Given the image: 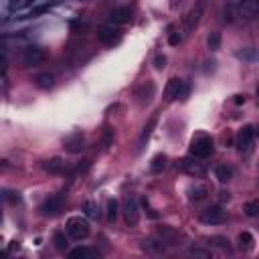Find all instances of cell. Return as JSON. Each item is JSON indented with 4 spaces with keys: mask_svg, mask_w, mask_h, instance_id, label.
<instances>
[{
    "mask_svg": "<svg viewBox=\"0 0 259 259\" xmlns=\"http://www.w3.org/2000/svg\"><path fill=\"white\" fill-rule=\"evenodd\" d=\"M65 231H67V235H69L71 239L83 241V239H87L91 227H89V221H87L85 217H71V219H67Z\"/></svg>",
    "mask_w": 259,
    "mask_h": 259,
    "instance_id": "1",
    "label": "cell"
},
{
    "mask_svg": "<svg viewBox=\"0 0 259 259\" xmlns=\"http://www.w3.org/2000/svg\"><path fill=\"white\" fill-rule=\"evenodd\" d=\"M123 219L127 223V227H136L140 223V207H138V199L127 195L123 199Z\"/></svg>",
    "mask_w": 259,
    "mask_h": 259,
    "instance_id": "2",
    "label": "cell"
},
{
    "mask_svg": "<svg viewBox=\"0 0 259 259\" xmlns=\"http://www.w3.org/2000/svg\"><path fill=\"white\" fill-rule=\"evenodd\" d=\"M190 154L197 158H207L213 154V140L209 136H197L190 142Z\"/></svg>",
    "mask_w": 259,
    "mask_h": 259,
    "instance_id": "3",
    "label": "cell"
},
{
    "mask_svg": "<svg viewBox=\"0 0 259 259\" xmlns=\"http://www.w3.org/2000/svg\"><path fill=\"white\" fill-rule=\"evenodd\" d=\"M97 41L99 43H103V45H113V43H117L119 41V29H117V25H113V23H107V25H101V27H97Z\"/></svg>",
    "mask_w": 259,
    "mask_h": 259,
    "instance_id": "4",
    "label": "cell"
},
{
    "mask_svg": "<svg viewBox=\"0 0 259 259\" xmlns=\"http://www.w3.org/2000/svg\"><path fill=\"white\" fill-rule=\"evenodd\" d=\"M63 203H65V197L63 195H55L51 199H47L43 205H41V213L45 217H55L63 211Z\"/></svg>",
    "mask_w": 259,
    "mask_h": 259,
    "instance_id": "5",
    "label": "cell"
},
{
    "mask_svg": "<svg viewBox=\"0 0 259 259\" xmlns=\"http://www.w3.org/2000/svg\"><path fill=\"white\" fill-rule=\"evenodd\" d=\"M225 221H227V215L221 207H211L201 213V223L205 225H223Z\"/></svg>",
    "mask_w": 259,
    "mask_h": 259,
    "instance_id": "6",
    "label": "cell"
},
{
    "mask_svg": "<svg viewBox=\"0 0 259 259\" xmlns=\"http://www.w3.org/2000/svg\"><path fill=\"white\" fill-rule=\"evenodd\" d=\"M45 59H47V53H45V49H41V47H27L25 53H23V63L29 65V67L41 65Z\"/></svg>",
    "mask_w": 259,
    "mask_h": 259,
    "instance_id": "7",
    "label": "cell"
},
{
    "mask_svg": "<svg viewBox=\"0 0 259 259\" xmlns=\"http://www.w3.org/2000/svg\"><path fill=\"white\" fill-rule=\"evenodd\" d=\"M180 168L188 174V176H195V178H199V176H203L207 170H205V166H203V162H199V158L195 156V158H184L182 162H180Z\"/></svg>",
    "mask_w": 259,
    "mask_h": 259,
    "instance_id": "8",
    "label": "cell"
},
{
    "mask_svg": "<svg viewBox=\"0 0 259 259\" xmlns=\"http://www.w3.org/2000/svg\"><path fill=\"white\" fill-rule=\"evenodd\" d=\"M142 251H146L148 255H162L164 249H166V243L160 239V237H148L142 241Z\"/></svg>",
    "mask_w": 259,
    "mask_h": 259,
    "instance_id": "9",
    "label": "cell"
},
{
    "mask_svg": "<svg viewBox=\"0 0 259 259\" xmlns=\"http://www.w3.org/2000/svg\"><path fill=\"white\" fill-rule=\"evenodd\" d=\"M182 85H184V81H180L178 77H172V79L166 83V87H164V99H166V101L178 99V97H180V91H182Z\"/></svg>",
    "mask_w": 259,
    "mask_h": 259,
    "instance_id": "10",
    "label": "cell"
},
{
    "mask_svg": "<svg viewBox=\"0 0 259 259\" xmlns=\"http://www.w3.org/2000/svg\"><path fill=\"white\" fill-rule=\"evenodd\" d=\"M130 21H132V11H130L127 7H119V9H113L109 13V23L113 25H127Z\"/></svg>",
    "mask_w": 259,
    "mask_h": 259,
    "instance_id": "11",
    "label": "cell"
},
{
    "mask_svg": "<svg viewBox=\"0 0 259 259\" xmlns=\"http://www.w3.org/2000/svg\"><path fill=\"white\" fill-rule=\"evenodd\" d=\"M154 93H156V87H154V83H152V81H146V83H142V85L138 87V91H136L138 103H140V105H146V103H150V101H152V97H154Z\"/></svg>",
    "mask_w": 259,
    "mask_h": 259,
    "instance_id": "12",
    "label": "cell"
},
{
    "mask_svg": "<svg viewBox=\"0 0 259 259\" xmlns=\"http://www.w3.org/2000/svg\"><path fill=\"white\" fill-rule=\"evenodd\" d=\"M156 237H160L166 245H174L180 239V233L174 227H170V225H160L158 231H156Z\"/></svg>",
    "mask_w": 259,
    "mask_h": 259,
    "instance_id": "13",
    "label": "cell"
},
{
    "mask_svg": "<svg viewBox=\"0 0 259 259\" xmlns=\"http://www.w3.org/2000/svg\"><path fill=\"white\" fill-rule=\"evenodd\" d=\"M253 127L251 125H245L241 132H239V136H237V148L243 152V150H249L251 148V142H253Z\"/></svg>",
    "mask_w": 259,
    "mask_h": 259,
    "instance_id": "14",
    "label": "cell"
},
{
    "mask_svg": "<svg viewBox=\"0 0 259 259\" xmlns=\"http://www.w3.org/2000/svg\"><path fill=\"white\" fill-rule=\"evenodd\" d=\"M83 148H85V138H83V134H73V136H69V138L65 140V150L71 152V154H79Z\"/></svg>",
    "mask_w": 259,
    "mask_h": 259,
    "instance_id": "15",
    "label": "cell"
},
{
    "mask_svg": "<svg viewBox=\"0 0 259 259\" xmlns=\"http://www.w3.org/2000/svg\"><path fill=\"white\" fill-rule=\"evenodd\" d=\"M237 11L241 19H251L259 13V0H243V5Z\"/></svg>",
    "mask_w": 259,
    "mask_h": 259,
    "instance_id": "16",
    "label": "cell"
},
{
    "mask_svg": "<svg viewBox=\"0 0 259 259\" xmlns=\"http://www.w3.org/2000/svg\"><path fill=\"white\" fill-rule=\"evenodd\" d=\"M237 59H241L243 63H259V49L257 47H243L237 53Z\"/></svg>",
    "mask_w": 259,
    "mask_h": 259,
    "instance_id": "17",
    "label": "cell"
},
{
    "mask_svg": "<svg viewBox=\"0 0 259 259\" xmlns=\"http://www.w3.org/2000/svg\"><path fill=\"white\" fill-rule=\"evenodd\" d=\"M43 170H45V172H49V174H61V172L65 170V160H63V158H59V156L49 158V160H45V162H43Z\"/></svg>",
    "mask_w": 259,
    "mask_h": 259,
    "instance_id": "18",
    "label": "cell"
},
{
    "mask_svg": "<svg viewBox=\"0 0 259 259\" xmlns=\"http://www.w3.org/2000/svg\"><path fill=\"white\" fill-rule=\"evenodd\" d=\"M156 123H158V111L150 115L148 123H146L144 130H142V134H140V148H144V144L150 140V136H152V132H154V127H156Z\"/></svg>",
    "mask_w": 259,
    "mask_h": 259,
    "instance_id": "19",
    "label": "cell"
},
{
    "mask_svg": "<svg viewBox=\"0 0 259 259\" xmlns=\"http://www.w3.org/2000/svg\"><path fill=\"white\" fill-rule=\"evenodd\" d=\"M35 85L39 87V89H43V91H49V89H53L55 87V75L53 73H39L37 77H35Z\"/></svg>",
    "mask_w": 259,
    "mask_h": 259,
    "instance_id": "20",
    "label": "cell"
},
{
    "mask_svg": "<svg viewBox=\"0 0 259 259\" xmlns=\"http://www.w3.org/2000/svg\"><path fill=\"white\" fill-rule=\"evenodd\" d=\"M203 13H205V0H199L197 7L190 11V15H188V19H186V27H188V29H192V27H195V25L201 21Z\"/></svg>",
    "mask_w": 259,
    "mask_h": 259,
    "instance_id": "21",
    "label": "cell"
},
{
    "mask_svg": "<svg viewBox=\"0 0 259 259\" xmlns=\"http://www.w3.org/2000/svg\"><path fill=\"white\" fill-rule=\"evenodd\" d=\"M166 162H168L166 154H156V156L152 158V162H150V170H152L154 174H158V172H162V170L166 168Z\"/></svg>",
    "mask_w": 259,
    "mask_h": 259,
    "instance_id": "22",
    "label": "cell"
},
{
    "mask_svg": "<svg viewBox=\"0 0 259 259\" xmlns=\"http://www.w3.org/2000/svg\"><path fill=\"white\" fill-rule=\"evenodd\" d=\"M207 195H209V190L203 184H195V186L188 188V199L190 201H203Z\"/></svg>",
    "mask_w": 259,
    "mask_h": 259,
    "instance_id": "23",
    "label": "cell"
},
{
    "mask_svg": "<svg viewBox=\"0 0 259 259\" xmlns=\"http://www.w3.org/2000/svg\"><path fill=\"white\" fill-rule=\"evenodd\" d=\"M69 257L71 259H87V257H95V253L89 247H77V249L69 251Z\"/></svg>",
    "mask_w": 259,
    "mask_h": 259,
    "instance_id": "24",
    "label": "cell"
},
{
    "mask_svg": "<svg viewBox=\"0 0 259 259\" xmlns=\"http://www.w3.org/2000/svg\"><path fill=\"white\" fill-rule=\"evenodd\" d=\"M117 213H119V203H117L115 199H109V201H107V221H109V223H115Z\"/></svg>",
    "mask_w": 259,
    "mask_h": 259,
    "instance_id": "25",
    "label": "cell"
},
{
    "mask_svg": "<svg viewBox=\"0 0 259 259\" xmlns=\"http://www.w3.org/2000/svg\"><path fill=\"white\" fill-rule=\"evenodd\" d=\"M211 247H217V249H229V239L223 237V235H213L207 239Z\"/></svg>",
    "mask_w": 259,
    "mask_h": 259,
    "instance_id": "26",
    "label": "cell"
},
{
    "mask_svg": "<svg viewBox=\"0 0 259 259\" xmlns=\"http://www.w3.org/2000/svg\"><path fill=\"white\" fill-rule=\"evenodd\" d=\"M83 211H85V217H87V219H97V217H99V207H97V203H93V201H85Z\"/></svg>",
    "mask_w": 259,
    "mask_h": 259,
    "instance_id": "27",
    "label": "cell"
},
{
    "mask_svg": "<svg viewBox=\"0 0 259 259\" xmlns=\"http://www.w3.org/2000/svg\"><path fill=\"white\" fill-rule=\"evenodd\" d=\"M215 176L219 178V182H229V180H231V176H233V170H231L229 166H217Z\"/></svg>",
    "mask_w": 259,
    "mask_h": 259,
    "instance_id": "28",
    "label": "cell"
},
{
    "mask_svg": "<svg viewBox=\"0 0 259 259\" xmlns=\"http://www.w3.org/2000/svg\"><path fill=\"white\" fill-rule=\"evenodd\" d=\"M53 243H55V249H59V251H65V249H67V245H69V241H67L65 233H61V231H57V233L53 235Z\"/></svg>",
    "mask_w": 259,
    "mask_h": 259,
    "instance_id": "29",
    "label": "cell"
},
{
    "mask_svg": "<svg viewBox=\"0 0 259 259\" xmlns=\"http://www.w3.org/2000/svg\"><path fill=\"white\" fill-rule=\"evenodd\" d=\"M186 31H188V27L184 25L180 31H176V33H172L170 35V39H168V43L172 45V47H176V45H180L182 41H184V35H186Z\"/></svg>",
    "mask_w": 259,
    "mask_h": 259,
    "instance_id": "30",
    "label": "cell"
},
{
    "mask_svg": "<svg viewBox=\"0 0 259 259\" xmlns=\"http://www.w3.org/2000/svg\"><path fill=\"white\" fill-rule=\"evenodd\" d=\"M239 245H241V249H251L253 247V235L247 233V231H243L239 235Z\"/></svg>",
    "mask_w": 259,
    "mask_h": 259,
    "instance_id": "31",
    "label": "cell"
},
{
    "mask_svg": "<svg viewBox=\"0 0 259 259\" xmlns=\"http://www.w3.org/2000/svg\"><path fill=\"white\" fill-rule=\"evenodd\" d=\"M207 45H209L211 51H219V47H221V35L219 33H211L209 39H207Z\"/></svg>",
    "mask_w": 259,
    "mask_h": 259,
    "instance_id": "32",
    "label": "cell"
},
{
    "mask_svg": "<svg viewBox=\"0 0 259 259\" xmlns=\"http://www.w3.org/2000/svg\"><path fill=\"white\" fill-rule=\"evenodd\" d=\"M243 211H245L247 217H257L259 215V201H249Z\"/></svg>",
    "mask_w": 259,
    "mask_h": 259,
    "instance_id": "33",
    "label": "cell"
},
{
    "mask_svg": "<svg viewBox=\"0 0 259 259\" xmlns=\"http://www.w3.org/2000/svg\"><path fill=\"white\" fill-rule=\"evenodd\" d=\"M5 201H9V203H21V197L15 190H5Z\"/></svg>",
    "mask_w": 259,
    "mask_h": 259,
    "instance_id": "34",
    "label": "cell"
},
{
    "mask_svg": "<svg viewBox=\"0 0 259 259\" xmlns=\"http://www.w3.org/2000/svg\"><path fill=\"white\" fill-rule=\"evenodd\" d=\"M188 253H190V255H195V257H205V259H207V257H211V253H209V251H205V249H199V247H192Z\"/></svg>",
    "mask_w": 259,
    "mask_h": 259,
    "instance_id": "35",
    "label": "cell"
},
{
    "mask_svg": "<svg viewBox=\"0 0 259 259\" xmlns=\"http://www.w3.org/2000/svg\"><path fill=\"white\" fill-rule=\"evenodd\" d=\"M164 63H166V57L164 55H156L154 57V67L156 69H164Z\"/></svg>",
    "mask_w": 259,
    "mask_h": 259,
    "instance_id": "36",
    "label": "cell"
},
{
    "mask_svg": "<svg viewBox=\"0 0 259 259\" xmlns=\"http://www.w3.org/2000/svg\"><path fill=\"white\" fill-rule=\"evenodd\" d=\"M227 3V7H231V9H239L241 5H243V0H225Z\"/></svg>",
    "mask_w": 259,
    "mask_h": 259,
    "instance_id": "37",
    "label": "cell"
},
{
    "mask_svg": "<svg viewBox=\"0 0 259 259\" xmlns=\"http://www.w3.org/2000/svg\"><path fill=\"white\" fill-rule=\"evenodd\" d=\"M109 144H111V130L107 127L105 130V146H109Z\"/></svg>",
    "mask_w": 259,
    "mask_h": 259,
    "instance_id": "38",
    "label": "cell"
},
{
    "mask_svg": "<svg viewBox=\"0 0 259 259\" xmlns=\"http://www.w3.org/2000/svg\"><path fill=\"white\" fill-rule=\"evenodd\" d=\"M235 103H245V95H235Z\"/></svg>",
    "mask_w": 259,
    "mask_h": 259,
    "instance_id": "39",
    "label": "cell"
},
{
    "mask_svg": "<svg viewBox=\"0 0 259 259\" xmlns=\"http://www.w3.org/2000/svg\"><path fill=\"white\" fill-rule=\"evenodd\" d=\"M257 134H259V127H257Z\"/></svg>",
    "mask_w": 259,
    "mask_h": 259,
    "instance_id": "40",
    "label": "cell"
},
{
    "mask_svg": "<svg viewBox=\"0 0 259 259\" xmlns=\"http://www.w3.org/2000/svg\"><path fill=\"white\" fill-rule=\"evenodd\" d=\"M257 93H259V89H257Z\"/></svg>",
    "mask_w": 259,
    "mask_h": 259,
    "instance_id": "41",
    "label": "cell"
}]
</instances>
